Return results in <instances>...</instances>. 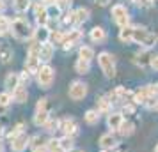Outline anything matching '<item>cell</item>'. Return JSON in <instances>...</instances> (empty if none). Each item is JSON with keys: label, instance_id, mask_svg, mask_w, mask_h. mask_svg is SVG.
Returning a JSON list of instances; mask_svg holds the SVG:
<instances>
[{"label": "cell", "instance_id": "obj_6", "mask_svg": "<svg viewBox=\"0 0 158 152\" xmlns=\"http://www.w3.org/2000/svg\"><path fill=\"white\" fill-rule=\"evenodd\" d=\"M87 95V85L84 81H73L69 85V97L73 101H82Z\"/></svg>", "mask_w": 158, "mask_h": 152}, {"label": "cell", "instance_id": "obj_3", "mask_svg": "<svg viewBox=\"0 0 158 152\" xmlns=\"http://www.w3.org/2000/svg\"><path fill=\"white\" fill-rule=\"evenodd\" d=\"M98 64H100L101 71L103 74L107 76V78H114L115 76V62H114V57L107 53V51H103L98 55Z\"/></svg>", "mask_w": 158, "mask_h": 152}, {"label": "cell", "instance_id": "obj_43", "mask_svg": "<svg viewBox=\"0 0 158 152\" xmlns=\"http://www.w3.org/2000/svg\"><path fill=\"white\" fill-rule=\"evenodd\" d=\"M108 2H110V0H96V4H100V6H107Z\"/></svg>", "mask_w": 158, "mask_h": 152}, {"label": "cell", "instance_id": "obj_16", "mask_svg": "<svg viewBox=\"0 0 158 152\" xmlns=\"http://www.w3.org/2000/svg\"><path fill=\"white\" fill-rule=\"evenodd\" d=\"M27 97H29V94H27V88L22 87V85H20V87L13 92V101H16V103H27Z\"/></svg>", "mask_w": 158, "mask_h": 152}, {"label": "cell", "instance_id": "obj_14", "mask_svg": "<svg viewBox=\"0 0 158 152\" xmlns=\"http://www.w3.org/2000/svg\"><path fill=\"white\" fill-rule=\"evenodd\" d=\"M124 122V119H123V113H110L107 119V124L108 127L112 131H119V127H121V124Z\"/></svg>", "mask_w": 158, "mask_h": 152}, {"label": "cell", "instance_id": "obj_34", "mask_svg": "<svg viewBox=\"0 0 158 152\" xmlns=\"http://www.w3.org/2000/svg\"><path fill=\"white\" fill-rule=\"evenodd\" d=\"M64 25H77V13L75 11H69L68 14L64 16Z\"/></svg>", "mask_w": 158, "mask_h": 152}, {"label": "cell", "instance_id": "obj_24", "mask_svg": "<svg viewBox=\"0 0 158 152\" xmlns=\"http://www.w3.org/2000/svg\"><path fill=\"white\" fill-rule=\"evenodd\" d=\"M133 129H135L133 122H130V120H124V122L121 124V127H119V133H121L123 136H130V134L133 133Z\"/></svg>", "mask_w": 158, "mask_h": 152}, {"label": "cell", "instance_id": "obj_12", "mask_svg": "<svg viewBox=\"0 0 158 152\" xmlns=\"http://www.w3.org/2000/svg\"><path fill=\"white\" fill-rule=\"evenodd\" d=\"M6 88H7V92H15L16 88L20 87V74L18 72H9L7 76H6Z\"/></svg>", "mask_w": 158, "mask_h": 152}, {"label": "cell", "instance_id": "obj_32", "mask_svg": "<svg viewBox=\"0 0 158 152\" xmlns=\"http://www.w3.org/2000/svg\"><path fill=\"white\" fill-rule=\"evenodd\" d=\"M59 126H60V120H57V119H52L50 117V120L46 122V131H50V133H53V131H59Z\"/></svg>", "mask_w": 158, "mask_h": 152}, {"label": "cell", "instance_id": "obj_15", "mask_svg": "<svg viewBox=\"0 0 158 152\" xmlns=\"http://www.w3.org/2000/svg\"><path fill=\"white\" fill-rule=\"evenodd\" d=\"M48 120H50V110H37L34 113V124L37 127L39 126H46Z\"/></svg>", "mask_w": 158, "mask_h": 152}, {"label": "cell", "instance_id": "obj_4", "mask_svg": "<svg viewBox=\"0 0 158 152\" xmlns=\"http://www.w3.org/2000/svg\"><path fill=\"white\" fill-rule=\"evenodd\" d=\"M53 78H55V72L48 64L41 65V69L37 72V83L41 88H50L52 83H53Z\"/></svg>", "mask_w": 158, "mask_h": 152}, {"label": "cell", "instance_id": "obj_11", "mask_svg": "<svg viewBox=\"0 0 158 152\" xmlns=\"http://www.w3.org/2000/svg\"><path fill=\"white\" fill-rule=\"evenodd\" d=\"M50 34H52V30H48V27H37L34 30V39L39 44H46V43H50Z\"/></svg>", "mask_w": 158, "mask_h": 152}, {"label": "cell", "instance_id": "obj_49", "mask_svg": "<svg viewBox=\"0 0 158 152\" xmlns=\"http://www.w3.org/2000/svg\"><path fill=\"white\" fill-rule=\"evenodd\" d=\"M155 152H158V145H156V147H155Z\"/></svg>", "mask_w": 158, "mask_h": 152}, {"label": "cell", "instance_id": "obj_8", "mask_svg": "<svg viewBox=\"0 0 158 152\" xmlns=\"http://www.w3.org/2000/svg\"><path fill=\"white\" fill-rule=\"evenodd\" d=\"M25 69L30 74H37L39 69H41V58H39V53H29L27 55V60H25Z\"/></svg>", "mask_w": 158, "mask_h": 152}, {"label": "cell", "instance_id": "obj_2", "mask_svg": "<svg viewBox=\"0 0 158 152\" xmlns=\"http://www.w3.org/2000/svg\"><path fill=\"white\" fill-rule=\"evenodd\" d=\"M155 41H156V36L151 34L148 29H144V27H135V30H133V43L142 44L146 48H149V46L155 44Z\"/></svg>", "mask_w": 158, "mask_h": 152}, {"label": "cell", "instance_id": "obj_5", "mask_svg": "<svg viewBox=\"0 0 158 152\" xmlns=\"http://www.w3.org/2000/svg\"><path fill=\"white\" fill-rule=\"evenodd\" d=\"M112 18H114V21L124 29V27H128V21H130V16H128V11L124 6H114L112 7Z\"/></svg>", "mask_w": 158, "mask_h": 152}, {"label": "cell", "instance_id": "obj_41", "mask_svg": "<svg viewBox=\"0 0 158 152\" xmlns=\"http://www.w3.org/2000/svg\"><path fill=\"white\" fill-rule=\"evenodd\" d=\"M151 65H153V67L158 71V57H153V58H151Z\"/></svg>", "mask_w": 158, "mask_h": 152}, {"label": "cell", "instance_id": "obj_35", "mask_svg": "<svg viewBox=\"0 0 158 152\" xmlns=\"http://www.w3.org/2000/svg\"><path fill=\"white\" fill-rule=\"evenodd\" d=\"M41 145H46L41 134H36V136L30 138V147H32V149H37V147H41Z\"/></svg>", "mask_w": 158, "mask_h": 152}, {"label": "cell", "instance_id": "obj_22", "mask_svg": "<svg viewBox=\"0 0 158 152\" xmlns=\"http://www.w3.org/2000/svg\"><path fill=\"white\" fill-rule=\"evenodd\" d=\"M98 111L100 113H108L110 111V104H112V101L108 99V97H98Z\"/></svg>", "mask_w": 158, "mask_h": 152}, {"label": "cell", "instance_id": "obj_1", "mask_svg": "<svg viewBox=\"0 0 158 152\" xmlns=\"http://www.w3.org/2000/svg\"><path fill=\"white\" fill-rule=\"evenodd\" d=\"M11 34H13L16 39H20V41H25V39H29L30 36H34V32L30 30L29 21L23 20V18L13 20V23H11Z\"/></svg>", "mask_w": 158, "mask_h": 152}, {"label": "cell", "instance_id": "obj_20", "mask_svg": "<svg viewBox=\"0 0 158 152\" xmlns=\"http://www.w3.org/2000/svg\"><path fill=\"white\" fill-rule=\"evenodd\" d=\"M75 71L78 72V74H87V72L91 71V62L78 58V60H77V64H75Z\"/></svg>", "mask_w": 158, "mask_h": 152}, {"label": "cell", "instance_id": "obj_36", "mask_svg": "<svg viewBox=\"0 0 158 152\" xmlns=\"http://www.w3.org/2000/svg\"><path fill=\"white\" fill-rule=\"evenodd\" d=\"M62 37H64V34H62L60 30H53L50 34V43H60Z\"/></svg>", "mask_w": 158, "mask_h": 152}, {"label": "cell", "instance_id": "obj_31", "mask_svg": "<svg viewBox=\"0 0 158 152\" xmlns=\"http://www.w3.org/2000/svg\"><path fill=\"white\" fill-rule=\"evenodd\" d=\"M11 101H13V95H11V92H0V106H9L11 104Z\"/></svg>", "mask_w": 158, "mask_h": 152}, {"label": "cell", "instance_id": "obj_40", "mask_svg": "<svg viewBox=\"0 0 158 152\" xmlns=\"http://www.w3.org/2000/svg\"><path fill=\"white\" fill-rule=\"evenodd\" d=\"M32 152H50V150H48L46 145H41V147H37V149H32Z\"/></svg>", "mask_w": 158, "mask_h": 152}, {"label": "cell", "instance_id": "obj_30", "mask_svg": "<svg viewBox=\"0 0 158 152\" xmlns=\"http://www.w3.org/2000/svg\"><path fill=\"white\" fill-rule=\"evenodd\" d=\"M11 57H13L11 48H0V62L2 64H7L9 60H11Z\"/></svg>", "mask_w": 158, "mask_h": 152}, {"label": "cell", "instance_id": "obj_18", "mask_svg": "<svg viewBox=\"0 0 158 152\" xmlns=\"http://www.w3.org/2000/svg\"><path fill=\"white\" fill-rule=\"evenodd\" d=\"M133 27H124V29H121V32H119V39H121L123 43H131L133 41Z\"/></svg>", "mask_w": 158, "mask_h": 152}, {"label": "cell", "instance_id": "obj_37", "mask_svg": "<svg viewBox=\"0 0 158 152\" xmlns=\"http://www.w3.org/2000/svg\"><path fill=\"white\" fill-rule=\"evenodd\" d=\"M29 81H30V72H22V74H20V85H22V87H27V85H29Z\"/></svg>", "mask_w": 158, "mask_h": 152}, {"label": "cell", "instance_id": "obj_9", "mask_svg": "<svg viewBox=\"0 0 158 152\" xmlns=\"http://www.w3.org/2000/svg\"><path fill=\"white\" fill-rule=\"evenodd\" d=\"M27 145H30V138L22 133V134H18L16 138H13V142H11V150L13 152H23L27 149Z\"/></svg>", "mask_w": 158, "mask_h": 152}, {"label": "cell", "instance_id": "obj_7", "mask_svg": "<svg viewBox=\"0 0 158 152\" xmlns=\"http://www.w3.org/2000/svg\"><path fill=\"white\" fill-rule=\"evenodd\" d=\"M80 39H82V32L80 30H69L68 34H64V37H62V41H60V46H62V50H71L75 44L78 43Z\"/></svg>", "mask_w": 158, "mask_h": 152}, {"label": "cell", "instance_id": "obj_47", "mask_svg": "<svg viewBox=\"0 0 158 152\" xmlns=\"http://www.w3.org/2000/svg\"><path fill=\"white\" fill-rule=\"evenodd\" d=\"M2 133H4V127H2V124H0V136H2Z\"/></svg>", "mask_w": 158, "mask_h": 152}, {"label": "cell", "instance_id": "obj_50", "mask_svg": "<svg viewBox=\"0 0 158 152\" xmlns=\"http://www.w3.org/2000/svg\"><path fill=\"white\" fill-rule=\"evenodd\" d=\"M153 2H156V0H153Z\"/></svg>", "mask_w": 158, "mask_h": 152}, {"label": "cell", "instance_id": "obj_51", "mask_svg": "<svg viewBox=\"0 0 158 152\" xmlns=\"http://www.w3.org/2000/svg\"><path fill=\"white\" fill-rule=\"evenodd\" d=\"M0 36H2V32H0Z\"/></svg>", "mask_w": 158, "mask_h": 152}, {"label": "cell", "instance_id": "obj_13", "mask_svg": "<svg viewBox=\"0 0 158 152\" xmlns=\"http://www.w3.org/2000/svg\"><path fill=\"white\" fill-rule=\"evenodd\" d=\"M39 58L41 62H50L53 58V44L52 43H46V44H41V51H39Z\"/></svg>", "mask_w": 158, "mask_h": 152}, {"label": "cell", "instance_id": "obj_19", "mask_svg": "<svg viewBox=\"0 0 158 152\" xmlns=\"http://www.w3.org/2000/svg\"><path fill=\"white\" fill-rule=\"evenodd\" d=\"M100 145H101V149H112L115 145V138L112 136V133H107V134H103V136L100 138Z\"/></svg>", "mask_w": 158, "mask_h": 152}, {"label": "cell", "instance_id": "obj_48", "mask_svg": "<svg viewBox=\"0 0 158 152\" xmlns=\"http://www.w3.org/2000/svg\"><path fill=\"white\" fill-rule=\"evenodd\" d=\"M0 152H4V147H2V143H0Z\"/></svg>", "mask_w": 158, "mask_h": 152}, {"label": "cell", "instance_id": "obj_17", "mask_svg": "<svg viewBox=\"0 0 158 152\" xmlns=\"http://www.w3.org/2000/svg\"><path fill=\"white\" fill-rule=\"evenodd\" d=\"M13 7H15L16 13L23 14V13H27V11H29L30 0H13Z\"/></svg>", "mask_w": 158, "mask_h": 152}, {"label": "cell", "instance_id": "obj_21", "mask_svg": "<svg viewBox=\"0 0 158 152\" xmlns=\"http://www.w3.org/2000/svg\"><path fill=\"white\" fill-rule=\"evenodd\" d=\"M105 37H107V34H105V30L101 29V27H94V29L91 30V39H93L94 43L105 41Z\"/></svg>", "mask_w": 158, "mask_h": 152}, {"label": "cell", "instance_id": "obj_42", "mask_svg": "<svg viewBox=\"0 0 158 152\" xmlns=\"http://www.w3.org/2000/svg\"><path fill=\"white\" fill-rule=\"evenodd\" d=\"M7 108L9 106H0V115H6L7 113Z\"/></svg>", "mask_w": 158, "mask_h": 152}, {"label": "cell", "instance_id": "obj_52", "mask_svg": "<svg viewBox=\"0 0 158 152\" xmlns=\"http://www.w3.org/2000/svg\"><path fill=\"white\" fill-rule=\"evenodd\" d=\"M135 2H139V0H135Z\"/></svg>", "mask_w": 158, "mask_h": 152}, {"label": "cell", "instance_id": "obj_25", "mask_svg": "<svg viewBox=\"0 0 158 152\" xmlns=\"http://www.w3.org/2000/svg\"><path fill=\"white\" fill-rule=\"evenodd\" d=\"M11 20H9L7 16L0 14V32H2V36L4 34H7V32H11Z\"/></svg>", "mask_w": 158, "mask_h": 152}, {"label": "cell", "instance_id": "obj_33", "mask_svg": "<svg viewBox=\"0 0 158 152\" xmlns=\"http://www.w3.org/2000/svg\"><path fill=\"white\" fill-rule=\"evenodd\" d=\"M60 145H62V149H64L66 152L73 150V136H64V138H60Z\"/></svg>", "mask_w": 158, "mask_h": 152}, {"label": "cell", "instance_id": "obj_27", "mask_svg": "<svg viewBox=\"0 0 158 152\" xmlns=\"http://www.w3.org/2000/svg\"><path fill=\"white\" fill-rule=\"evenodd\" d=\"M46 13L50 18H60V13H62V9L57 6V2L55 4H50V6H46Z\"/></svg>", "mask_w": 158, "mask_h": 152}, {"label": "cell", "instance_id": "obj_45", "mask_svg": "<svg viewBox=\"0 0 158 152\" xmlns=\"http://www.w3.org/2000/svg\"><path fill=\"white\" fill-rule=\"evenodd\" d=\"M43 2H44V6H50V4H55L57 0H43Z\"/></svg>", "mask_w": 158, "mask_h": 152}, {"label": "cell", "instance_id": "obj_23", "mask_svg": "<svg viewBox=\"0 0 158 152\" xmlns=\"http://www.w3.org/2000/svg\"><path fill=\"white\" fill-rule=\"evenodd\" d=\"M78 55H80V58H82V60L91 62V60L94 58V50L91 48V46H82V48H80V51H78Z\"/></svg>", "mask_w": 158, "mask_h": 152}, {"label": "cell", "instance_id": "obj_46", "mask_svg": "<svg viewBox=\"0 0 158 152\" xmlns=\"http://www.w3.org/2000/svg\"><path fill=\"white\" fill-rule=\"evenodd\" d=\"M69 152H85V150H82V149H73V150H69Z\"/></svg>", "mask_w": 158, "mask_h": 152}, {"label": "cell", "instance_id": "obj_38", "mask_svg": "<svg viewBox=\"0 0 158 152\" xmlns=\"http://www.w3.org/2000/svg\"><path fill=\"white\" fill-rule=\"evenodd\" d=\"M37 110H50V108H48V99H46V97H43V99H39V101H37L36 111H37Z\"/></svg>", "mask_w": 158, "mask_h": 152}, {"label": "cell", "instance_id": "obj_28", "mask_svg": "<svg viewBox=\"0 0 158 152\" xmlns=\"http://www.w3.org/2000/svg\"><path fill=\"white\" fill-rule=\"evenodd\" d=\"M46 147H48V150L50 152H66L64 149H62V145H60V140H48V143H46Z\"/></svg>", "mask_w": 158, "mask_h": 152}, {"label": "cell", "instance_id": "obj_44", "mask_svg": "<svg viewBox=\"0 0 158 152\" xmlns=\"http://www.w3.org/2000/svg\"><path fill=\"white\" fill-rule=\"evenodd\" d=\"M4 9H6V2H4V0H0V13H2Z\"/></svg>", "mask_w": 158, "mask_h": 152}, {"label": "cell", "instance_id": "obj_39", "mask_svg": "<svg viewBox=\"0 0 158 152\" xmlns=\"http://www.w3.org/2000/svg\"><path fill=\"white\" fill-rule=\"evenodd\" d=\"M57 6L60 9H69L71 7V0H57Z\"/></svg>", "mask_w": 158, "mask_h": 152}, {"label": "cell", "instance_id": "obj_10", "mask_svg": "<svg viewBox=\"0 0 158 152\" xmlns=\"http://www.w3.org/2000/svg\"><path fill=\"white\" fill-rule=\"evenodd\" d=\"M77 129H78V126H77V122H75L73 119H62V120H60L59 131H62L64 136H73V134L77 133Z\"/></svg>", "mask_w": 158, "mask_h": 152}, {"label": "cell", "instance_id": "obj_26", "mask_svg": "<svg viewBox=\"0 0 158 152\" xmlns=\"http://www.w3.org/2000/svg\"><path fill=\"white\" fill-rule=\"evenodd\" d=\"M100 120V111L98 110H89V111H85V122L87 124H96Z\"/></svg>", "mask_w": 158, "mask_h": 152}, {"label": "cell", "instance_id": "obj_29", "mask_svg": "<svg viewBox=\"0 0 158 152\" xmlns=\"http://www.w3.org/2000/svg\"><path fill=\"white\" fill-rule=\"evenodd\" d=\"M77 13V25H82L84 21H87V18H89V11L85 7H80L75 11Z\"/></svg>", "mask_w": 158, "mask_h": 152}]
</instances>
